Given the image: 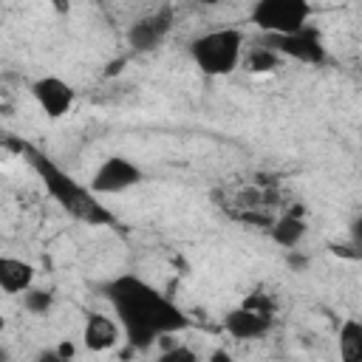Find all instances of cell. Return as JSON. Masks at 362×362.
<instances>
[{
  "instance_id": "1",
  "label": "cell",
  "mask_w": 362,
  "mask_h": 362,
  "mask_svg": "<svg viewBox=\"0 0 362 362\" xmlns=\"http://www.w3.org/2000/svg\"><path fill=\"white\" fill-rule=\"evenodd\" d=\"M102 291L122 322L124 339L139 351H147L164 334H178L189 328V317L170 297H164L158 288L136 274H119L107 280Z\"/></svg>"
},
{
  "instance_id": "2",
  "label": "cell",
  "mask_w": 362,
  "mask_h": 362,
  "mask_svg": "<svg viewBox=\"0 0 362 362\" xmlns=\"http://www.w3.org/2000/svg\"><path fill=\"white\" fill-rule=\"evenodd\" d=\"M20 153H25L28 164L34 167V173L42 178L45 184V192L65 209L71 212L74 218L90 223V226H105V223H116L113 212H107L99 201H96V192L90 187H82L79 181H74L65 170H59L45 153L34 150L31 144H20Z\"/></svg>"
},
{
  "instance_id": "3",
  "label": "cell",
  "mask_w": 362,
  "mask_h": 362,
  "mask_svg": "<svg viewBox=\"0 0 362 362\" xmlns=\"http://www.w3.org/2000/svg\"><path fill=\"white\" fill-rule=\"evenodd\" d=\"M189 57L206 76H229L243 59V31L215 28L189 42Z\"/></svg>"
},
{
  "instance_id": "4",
  "label": "cell",
  "mask_w": 362,
  "mask_h": 362,
  "mask_svg": "<svg viewBox=\"0 0 362 362\" xmlns=\"http://www.w3.org/2000/svg\"><path fill=\"white\" fill-rule=\"evenodd\" d=\"M249 17L266 37H286L308 25L311 0H255Z\"/></svg>"
},
{
  "instance_id": "5",
  "label": "cell",
  "mask_w": 362,
  "mask_h": 362,
  "mask_svg": "<svg viewBox=\"0 0 362 362\" xmlns=\"http://www.w3.org/2000/svg\"><path fill=\"white\" fill-rule=\"evenodd\" d=\"M144 173L136 161H130L127 156H107L90 175V189L96 195H119L136 184H141Z\"/></svg>"
},
{
  "instance_id": "6",
  "label": "cell",
  "mask_w": 362,
  "mask_h": 362,
  "mask_svg": "<svg viewBox=\"0 0 362 362\" xmlns=\"http://www.w3.org/2000/svg\"><path fill=\"white\" fill-rule=\"evenodd\" d=\"M31 96H34L37 107L48 119H62L65 113H71V107L76 102L74 85H68L59 76H40V79H34L31 82Z\"/></svg>"
},
{
  "instance_id": "7",
  "label": "cell",
  "mask_w": 362,
  "mask_h": 362,
  "mask_svg": "<svg viewBox=\"0 0 362 362\" xmlns=\"http://www.w3.org/2000/svg\"><path fill=\"white\" fill-rule=\"evenodd\" d=\"M269 45L277 48L283 57L297 59V62H308V65H322L325 62V45L320 40V34L305 25L303 31L286 34V37H269Z\"/></svg>"
},
{
  "instance_id": "8",
  "label": "cell",
  "mask_w": 362,
  "mask_h": 362,
  "mask_svg": "<svg viewBox=\"0 0 362 362\" xmlns=\"http://www.w3.org/2000/svg\"><path fill=\"white\" fill-rule=\"evenodd\" d=\"M173 28V14L167 8L156 11V14H147L141 20H136L130 28H127V45L136 51V54H147V51H156L167 34Z\"/></svg>"
},
{
  "instance_id": "9",
  "label": "cell",
  "mask_w": 362,
  "mask_h": 362,
  "mask_svg": "<svg viewBox=\"0 0 362 362\" xmlns=\"http://www.w3.org/2000/svg\"><path fill=\"white\" fill-rule=\"evenodd\" d=\"M223 331L235 339H260L272 331V311L243 303L223 317Z\"/></svg>"
},
{
  "instance_id": "10",
  "label": "cell",
  "mask_w": 362,
  "mask_h": 362,
  "mask_svg": "<svg viewBox=\"0 0 362 362\" xmlns=\"http://www.w3.org/2000/svg\"><path fill=\"white\" fill-rule=\"evenodd\" d=\"M122 337H124V331H122L119 317H107V314L93 311V314H88V320L82 325V342L93 354H105V351L116 348Z\"/></svg>"
},
{
  "instance_id": "11",
  "label": "cell",
  "mask_w": 362,
  "mask_h": 362,
  "mask_svg": "<svg viewBox=\"0 0 362 362\" xmlns=\"http://www.w3.org/2000/svg\"><path fill=\"white\" fill-rule=\"evenodd\" d=\"M34 277H37V269L23 260V257H8L3 255L0 257V288L6 294H23L34 286Z\"/></svg>"
},
{
  "instance_id": "12",
  "label": "cell",
  "mask_w": 362,
  "mask_h": 362,
  "mask_svg": "<svg viewBox=\"0 0 362 362\" xmlns=\"http://www.w3.org/2000/svg\"><path fill=\"white\" fill-rule=\"evenodd\" d=\"M269 232H272V240H274L277 246H283V249H297V246L303 243L308 226H305V221H303L297 212H286V215H280L277 221L269 223Z\"/></svg>"
},
{
  "instance_id": "13",
  "label": "cell",
  "mask_w": 362,
  "mask_h": 362,
  "mask_svg": "<svg viewBox=\"0 0 362 362\" xmlns=\"http://www.w3.org/2000/svg\"><path fill=\"white\" fill-rule=\"evenodd\" d=\"M337 348L345 362H362V320H345L339 325Z\"/></svg>"
},
{
  "instance_id": "14",
  "label": "cell",
  "mask_w": 362,
  "mask_h": 362,
  "mask_svg": "<svg viewBox=\"0 0 362 362\" xmlns=\"http://www.w3.org/2000/svg\"><path fill=\"white\" fill-rule=\"evenodd\" d=\"M280 59H283V54H280L277 48H272V45H257V48L249 51L246 65H249L252 74H266V71H274V68L280 65Z\"/></svg>"
},
{
  "instance_id": "15",
  "label": "cell",
  "mask_w": 362,
  "mask_h": 362,
  "mask_svg": "<svg viewBox=\"0 0 362 362\" xmlns=\"http://www.w3.org/2000/svg\"><path fill=\"white\" fill-rule=\"evenodd\" d=\"M23 305H25L28 314L42 317V314L51 311V305H54V294L45 291V288H34V286H31L28 291H23Z\"/></svg>"
},
{
  "instance_id": "16",
  "label": "cell",
  "mask_w": 362,
  "mask_h": 362,
  "mask_svg": "<svg viewBox=\"0 0 362 362\" xmlns=\"http://www.w3.org/2000/svg\"><path fill=\"white\" fill-rule=\"evenodd\" d=\"M286 252H288V257H286V263H288L291 269H297V272H303V269L308 266V260H305V257H303V255H300L297 249H286Z\"/></svg>"
},
{
  "instance_id": "17",
  "label": "cell",
  "mask_w": 362,
  "mask_h": 362,
  "mask_svg": "<svg viewBox=\"0 0 362 362\" xmlns=\"http://www.w3.org/2000/svg\"><path fill=\"white\" fill-rule=\"evenodd\" d=\"M351 238H354L356 243H362V215L354 218V223H351Z\"/></svg>"
},
{
  "instance_id": "18",
  "label": "cell",
  "mask_w": 362,
  "mask_h": 362,
  "mask_svg": "<svg viewBox=\"0 0 362 362\" xmlns=\"http://www.w3.org/2000/svg\"><path fill=\"white\" fill-rule=\"evenodd\" d=\"M57 356H59V359H68V356H74V345H71V342H62V345L57 348Z\"/></svg>"
},
{
  "instance_id": "19",
  "label": "cell",
  "mask_w": 362,
  "mask_h": 362,
  "mask_svg": "<svg viewBox=\"0 0 362 362\" xmlns=\"http://www.w3.org/2000/svg\"><path fill=\"white\" fill-rule=\"evenodd\" d=\"M195 3H201V6H218L221 0H195Z\"/></svg>"
}]
</instances>
